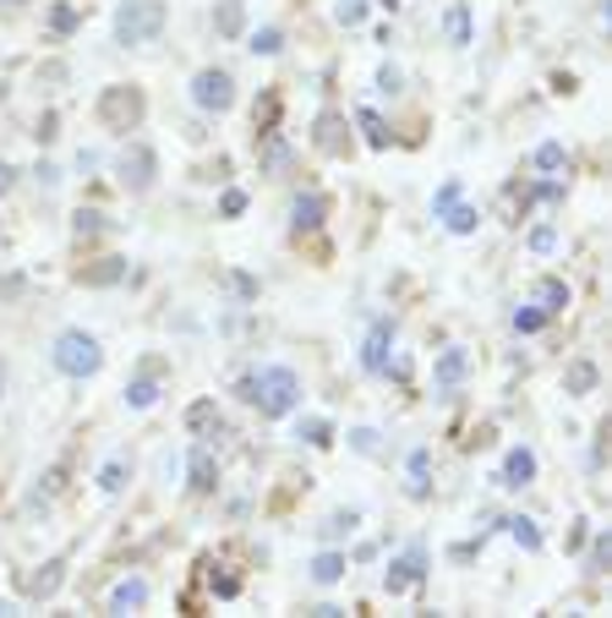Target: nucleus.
Listing matches in <instances>:
<instances>
[{
  "mask_svg": "<svg viewBox=\"0 0 612 618\" xmlns=\"http://www.w3.org/2000/svg\"><path fill=\"white\" fill-rule=\"evenodd\" d=\"M236 394H241L257 416L279 421V416H290V411L301 405V378H296L290 367H252V372H241Z\"/></svg>",
  "mask_w": 612,
  "mask_h": 618,
  "instance_id": "nucleus-1",
  "label": "nucleus"
},
{
  "mask_svg": "<svg viewBox=\"0 0 612 618\" xmlns=\"http://www.w3.org/2000/svg\"><path fill=\"white\" fill-rule=\"evenodd\" d=\"M170 12H165V0H121V12H116V45L137 50V45H154L165 34Z\"/></svg>",
  "mask_w": 612,
  "mask_h": 618,
  "instance_id": "nucleus-2",
  "label": "nucleus"
},
{
  "mask_svg": "<svg viewBox=\"0 0 612 618\" xmlns=\"http://www.w3.org/2000/svg\"><path fill=\"white\" fill-rule=\"evenodd\" d=\"M143 116H148V99H143L137 83H116V88L99 94V121H105V132H137Z\"/></svg>",
  "mask_w": 612,
  "mask_h": 618,
  "instance_id": "nucleus-3",
  "label": "nucleus"
},
{
  "mask_svg": "<svg viewBox=\"0 0 612 618\" xmlns=\"http://www.w3.org/2000/svg\"><path fill=\"white\" fill-rule=\"evenodd\" d=\"M56 367L67 378H94L105 367V350H99V340L88 329H61L56 334Z\"/></svg>",
  "mask_w": 612,
  "mask_h": 618,
  "instance_id": "nucleus-4",
  "label": "nucleus"
},
{
  "mask_svg": "<svg viewBox=\"0 0 612 618\" xmlns=\"http://www.w3.org/2000/svg\"><path fill=\"white\" fill-rule=\"evenodd\" d=\"M154 176H159L154 148H148V143H127L121 159H116V181H121L132 198H143V192H154Z\"/></svg>",
  "mask_w": 612,
  "mask_h": 618,
  "instance_id": "nucleus-5",
  "label": "nucleus"
},
{
  "mask_svg": "<svg viewBox=\"0 0 612 618\" xmlns=\"http://www.w3.org/2000/svg\"><path fill=\"white\" fill-rule=\"evenodd\" d=\"M192 105L208 110V116H225V110L236 105V78H230L225 67H203V72L192 78Z\"/></svg>",
  "mask_w": 612,
  "mask_h": 618,
  "instance_id": "nucleus-6",
  "label": "nucleus"
},
{
  "mask_svg": "<svg viewBox=\"0 0 612 618\" xmlns=\"http://www.w3.org/2000/svg\"><path fill=\"white\" fill-rule=\"evenodd\" d=\"M421 580H427V552H421V547L388 558V569H383V591H388V596H405V591L421 585Z\"/></svg>",
  "mask_w": 612,
  "mask_h": 618,
  "instance_id": "nucleus-7",
  "label": "nucleus"
},
{
  "mask_svg": "<svg viewBox=\"0 0 612 618\" xmlns=\"http://www.w3.org/2000/svg\"><path fill=\"white\" fill-rule=\"evenodd\" d=\"M61 585H67V558H45L39 569H28V574L17 580V591H23L28 602H50Z\"/></svg>",
  "mask_w": 612,
  "mask_h": 618,
  "instance_id": "nucleus-8",
  "label": "nucleus"
},
{
  "mask_svg": "<svg viewBox=\"0 0 612 618\" xmlns=\"http://www.w3.org/2000/svg\"><path fill=\"white\" fill-rule=\"evenodd\" d=\"M312 143H317V154H328V159L350 154V121H345L339 110H323V116L312 121Z\"/></svg>",
  "mask_w": 612,
  "mask_h": 618,
  "instance_id": "nucleus-9",
  "label": "nucleus"
},
{
  "mask_svg": "<svg viewBox=\"0 0 612 618\" xmlns=\"http://www.w3.org/2000/svg\"><path fill=\"white\" fill-rule=\"evenodd\" d=\"M187 487L197 492V498H208L214 487H219V460H214V449L197 438L192 443V454H187Z\"/></svg>",
  "mask_w": 612,
  "mask_h": 618,
  "instance_id": "nucleus-10",
  "label": "nucleus"
},
{
  "mask_svg": "<svg viewBox=\"0 0 612 618\" xmlns=\"http://www.w3.org/2000/svg\"><path fill=\"white\" fill-rule=\"evenodd\" d=\"M388 350H394V318H377V323L367 329V345H361V367H367V372H383Z\"/></svg>",
  "mask_w": 612,
  "mask_h": 618,
  "instance_id": "nucleus-11",
  "label": "nucleus"
},
{
  "mask_svg": "<svg viewBox=\"0 0 612 618\" xmlns=\"http://www.w3.org/2000/svg\"><path fill=\"white\" fill-rule=\"evenodd\" d=\"M536 482V454L519 443V449H508L503 454V471H497V487H530Z\"/></svg>",
  "mask_w": 612,
  "mask_h": 618,
  "instance_id": "nucleus-12",
  "label": "nucleus"
},
{
  "mask_svg": "<svg viewBox=\"0 0 612 618\" xmlns=\"http://www.w3.org/2000/svg\"><path fill=\"white\" fill-rule=\"evenodd\" d=\"M214 34L241 39L247 34V0H214Z\"/></svg>",
  "mask_w": 612,
  "mask_h": 618,
  "instance_id": "nucleus-13",
  "label": "nucleus"
},
{
  "mask_svg": "<svg viewBox=\"0 0 612 618\" xmlns=\"http://www.w3.org/2000/svg\"><path fill=\"white\" fill-rule=\"evenodd\" d=\"M323 214H328V203H323L317 192H301V198H296V209H290V225H296V236H312V230H323Z\"/></svg>",
  "mask_w": 612,
  "mask_h": 618,
  "instance_id": "nucleus-14",
  "label": "nucleus"
},
{
  "mask_svg": "<svg viewBox=\"0 0 612 618\" xmlns=\"http://www.w3.org/2000/svg\"><path fill=\"white\" fill-rule=\"evenodd\" d=\"M219 427H225V416H219L214 400H192V405H187V432H192V438H214Z\"/></svg>",
  "mask_w": 612,
  "mask_h": 618,
  "instance_id": "nucleus-15",
  "label": "nucleus"
},
{
  "mask_svg": "<svg viewBox=\"0 0 612 618\" xmlns=\"http://www.w3.org/2000/svg\"><path fill=\"white\" fill-rule=\"evenodd\" d=\"M596 383H601V367L596 361H568L563 367V394H596Z\"/></svg>",
  "mask_w": 612,
  "mask_h": 618,
  "instance_id": "nucleus-16",
  "label": "nucleus"
},
{
  "mask_svg": "<svg viewBox=\"0 0 612 618\" xmlns=\"http://www.w3.org/2000/svg\"><path fill=\"white\" fill-rule=\"evenodd\" d=\"M148 607V580H121L116 591H110V613H143Z\"/></svg>",
  "mask_w": 612,
  "mask_h": 618,
  "instance_id": "nucleus-17",
  "label": "nucleus"
},
{
  "mask_svg": "<svg viewBox=\"0 0 612 618\" xmlns=\"http://www.w3.org/2000/svg\"><path fill=\"white\" fill-rule=\"evenodd\" d=\"M405 471H410V498H427L432 492V449H410V460H405Z\"/></svg>",
  "mask_w": 612,
  "mask_h": 618,
  "instance_id": "nucleus-18",
  "label": "nucleus"
},
{
  "mask_svg": "<svg viewBox=\"0 0 612 618\" xmlns=\"http://www.w3.org/2000/svg\"><path fill=\"white\" fill-rule=\"evenodd\" d=\"M61 487H67V465H50V471L34 482V492H28V509H50V503L61 498Z\"/></svg>",
  "mask_w": 612,
  "mask_h": 618,
  "instance_id": "nucleus-19",
  "label": "nucleus"
},
{
  "mask_svg": "<svg viewBox=\"0 0 612 618\" xmlns=\"http://www.w3.org/2000/svg\"><path fill=\"white\" fill-rule=\"evenodd\" d=\"M465 367H470V356H465V350H443V356H437V367H432V383H437V389H459Z\"/></svg>",
  "mask_w": 612,
  "mask_h": 618,
  "instance_id": "nucleus-20",
  "label": "nucleus"
},
{
  "mask_svg": "<svg viewBox=\"0 0 612 618\" xmlns=\"http://www.w3.org/2000/svg\"><path fill=\"white\" fill-rule=\"evenodd\" d=\"M45 23H50V39H72V34L83 28V12L72 7V0H56V7H50V17H45Z\"/></svg>",
  "mask_w": 612,
  "mask_h": 618,
  "instance_id": "nucleus-21",
  "label": "nucleus"
},
{
  "mask_svg": "<svg viewBox=\"0 0 612 618\" xmlns=\"http://www.w3.org/2000/svg\"><path fill=\"white\" fill-rule=\"evenodd\" d=\"M77 280L83 285H116V280H127V258H99V263L77 269Z\"/></svg>",
  "mask_w": 612,
  "mask_h": 618,
  "instance_id": "nucleus-22",
  "label": "nucleus"
},
{
  "mask_svg": "<svg viewBox=\"0 0 612 618\" xmlns=\"http://www.w3.org/2000/svg\"><path fill=\"white\" fill-rule=\"evenodd\" d=\"M568 301H574V296H568V285H563V280H552V274H547V280L536 285V307H541L547 318H557Z\"/></svg>",
  "mask_w": 612,
  "mask_h": 618,
  "instance_id": "nucleus-23",
  "label": "nucleus"
},
{
  "mask_svg": "<svg viewBox=\"0 0 612 618\" xmlns=\"http://www.w3.org/2000/svg\"><path fill=\"white\" fill-rule=\"evenodd\" d=\"M154 400H159V378H154V367H143V372L127 383V405H132V411H148Z\"/></svg>",
  "mask_w": 612,
  "mask_h": 618,
  "instance_id": "nucleus-24",
  "label": "nucleus"
},
{
  "mask_svg": "<svg viewBox=\"0 0 612 618\" xmlns=\"http://www.w3.org/2000/svg\"><path fill=\"white\" fill-rule=\"evenodd\" d=\"M345 569H350V558H345L339 547H328V552H317V558H312V580H317V585L345 580Z\"/></svg>",
  "mask_w": 612,
  "mask_h": 618,
  "instance_id": "nucleus-25",
  "label": "nucleus"
},
{
  "mask_svg": "<svg viewBox=\"0 0 612 618\" xmlns=\"http://www.w3.org/2000/svg\"><path fill=\"white\" fill-rule=\"evenodd\" d=\"M356 127H361V138H367V148H377V154H383V148L394 143V132L383 127V116H377V110H356Z\"/></svg>",
  "mask_w": 612,
  "mask_h": 618,
  "instance_id": "nucleus-26",
  "label": "nucleus"
},
{
  "mask_svg": "<svg viewBox=\"0 0 612 618\" xmlns=\"http://www.w3.org/2000/svg\"><path fill=\"white\" fill-rule=\"evenodd\" d=\"M72 236H77V241H99V236H110V219H105L99 209H77V214H72Z\"/></svg>",
  "mask_w": 612,
  "mask_h": 618,
  "instance_id": "nucleus-27",
  "label": "nucleus"
},
{
  "mask_svg": "<svg viewBox=\"0 0 612 618\" xmlns=\"http://www.w3.org/2000/svg\"><path fill=\"white\" fill-rule=\"evenodd\" d=\"M503 525H508V536H514V542H519L525 552H541V525H536L530 514H508Z\"/></svg>",
  "mask_w": 612,
  "mask_h": 618,
  "instance_id": "nucleus-28",
  "label": "nucleus"
},
{
  "mask_svg": "<svg viewBox=\"0 0 612 618\" xmlns=\"http://www.w3.org/2000/svg\"><path fill=\"white\" fill-rule=\"evenodd\" d=\"M443 34H448V45H470V7H465V0H454V7H448Z\"/></svg>",
  "mask_w": 612,
  "mask_h": 618,
  "instance_id": "nucleus-29",
  "label": "nucleus"
},
{
  "mask_svg": "<svg viewBox=\"0 0 612 618\" xmlns=\"http://www.w3.org/2000/svg\"><path fill=\"white\" fill-rule=\"evenodd\" d=\"M437 219H443V225H448V230H454V236H470V230H476V225H481V214H476V209H470V203H448V209H443V214H437Z\"/></svg>",
  "mask_w": 612,
  "mask_h": 618,
  "instance_id": "nucleus-30",
  "label": "nucleus"
},
{
  "mask_svg": "<svg viewBox=\"0 0 612 618\" xmlns=\"http://www.w3.org/2000/svg\"><path fill=\"white\" fill-rule=\"evenodd\" d=\"M274 121H279V94L268 88V94L257 99V110H252V132H257V138H268V132H274Z\"/></svg>",
  "mask_w": 612,
  "mask_h": 618,
  "instance_id": "nucleus-31",
  "label": "nucleus"
},
{
  "mask_svg": "<svg viewBox=\"0 0 612 618\" xmlns=\"http://www.w3.org/2000/svg\"><path fill=\"white\" fill-rule=\"evenodd\" d=\"M296 438L312 443V449H323V443H334V427H328L323 416H301V421H296Z\"/></svg>",
  "mask_w": 612,
  "mask_h": 618,
  "instance_id": "nucleus-32",
  "label": "nucleus"
},
{
  "mask_svg": "<svg viewBox=\"0 0 612 618\" xmlns=\"http://www.w3.org/2000/svg\"><path fill=\"white\" fill-rule=\"evenodd\" d=\"M263 170H274V176H285V170H290V148L279 143V132H268V138H263Z\"/></svg>",
  "mask_w": 612,
  "mask_h": 618,
  "instance_id": "nucleus-33",
  "label": "nucleus"
},
{
  "mask_svg": "<svg viewBox=\"0 0 612 618\" xmlns=\"http://www.w3.org/2000/svg\"><path fill=\"white\" fill-rule=\"evenodd\" d=\"M508 323H514V334H541L552 318H547L541 307H514V318H508Z\"/></svg>",
  "mask_w": 612,
  "mask_h": 618,
  "instance_id": "nucleus-34",
  "label": "nucleus"
},
{
  "mask_svg": "<svg viewBox=\"0 0 612 618\" xmlns=\"http://www.w3.org/2000/svg\"><path fill=\"white\" fill-rule=\"evenodd\" d=\"M132 482V460H105V471H99V487L105 492H121Z\"/></svg>",
  "mask_w": 612,
  "mask_h": 618,
  "instance_id": "nucleus-35",
  "label": "nucleus"
},
{
  "mask_svg": "<svg viewBox=\"0 0 612 618\" xmlns=\"http://www.w3.org/2000/svg\"><path fill=\"white\" fill-rule=\"evenodd\" d=\"M356 525H361V514H356V509H334V514L323 520V536H328V542H339V536H350Z\"/></svg>",
  "mask_w": 612,
  "mask_h": 618,
  "instance_id": "nucleus-36",
  "label": "nucleus"
},
{
  "mask_svg": "<svg viewBox=\"0 0 612 618\" xmlns=\"http://www.w3.org/2000/svg\"><path fill=\"white\" fill-rule=\"evenodd\" d=\"M536 170H547V176L568 170V154H563V143H541V148H536Z\"/></svg>",
  "mask_w": 612,
  "mask_h": 618,
  "instance_id": "nucleus-37",
  "label": "nucleus"
},
{
  "mask_svg": "<svg viewBox=\"0 0 612 618\" xmlns=\"http://www.w3.org/2000/svg\"><path fill=\"white\" fill-rule=\"evenodd\" d=\"M247 50H252V56H279V50H285V34H279V28H257Z\"/></svg>",
  "mask_w": 612,
  "mask_h": 618,
  "instance_id": "nucleus-38",
  "label": "nucleus"
},
{
  "mask_svg": "<svg viewBox=\"0 0 612 618\" xmlns=\"http://www.w3.org/2000/svg\"><path fill=\"white\" fill-rule=\"evenodd\" d=\"M208 585H214V596H219V602H230V596H241V574H230L225 563H219V569L208 574Z\"/></svg>",
  "mask_w": 612,
  "mask_h": 618,
  "instance_id": "nucleus-39",
  "label": "nucleus"
},
{
  "mask_svg": "<svg viewBox=\"0 0 612 618\" xmlns=\"http://www.w3.org/2000/svg\"><path fill=\"white\" fill-rule=\"evenodd\" d=\"M334 17H339V28H361L367 23V0H339Z\"/></svg>",
  "mask_w": 612,
  "mask_h": 618,
  "instance_id": "nucleus-40",
  "label": "nucleus"
},
{
  "mask_svg": "<svg viewBox=\"0 0 612 618\" xmlns=\"http://www.w3.org/2000/svg\"><path fill=\"white\" fill-rule=\"evenodd\" d=\"M399 88H405V72H399L394 61H383V67H377V94H388V99H394Z\"/></svg>",
  "mask_w": 612,
  "mask_h": 618,
  "instance_id": "nucleus-41",
  "label": "nucleus"
},
{
  "mask_svg": "<svg viewBox=\"0 0 612 618\" xmlns=\"http://www.w3.org/2000/svg\"><path fill=\"white\" fill-rule=\"evenodd\" d=\"M219 214H225V219H241V214H247V192H241V187H230V192L219 198Z\"/></svg>",
  "mask_w": 612,
  "mask_h": 618,
  "instance_id": "nucleus-42",
  "label": "nucleus"
},
{
  "mask_svg": "<svg viewBox=\"0 0 612 618\" xmlns=\"http://www.w3.org/2000/svg\"><path fill=\"white\" fill-rule=\"evenodd\" d=\"M459 198H465V187H459V181H443V187H437V198H432V214H443V209H448V203H459Z\"/></svg>",
  "mask_w": 612,
  "mask_h": 618,
  "instance_id": "nucleus-43",
  "label": "nucleus"
},
{
  "mask_svg": "<svg viewBox=\"0 0 612 618\" xmlns=\"http://www.w3.org/2000/svg\"><path fill=\"white\" fill-rule=\"evenodd\" d=\"M350 449L356 454H377V427H356L350 432Z\"/></svg>",
  "mask_w": 612,
  "mask_h": 618,
  "instance_id": "nucleus-44",
  "label": "nucleus"
},
{
  "mask_svg": "<svg viewBox=\"0 0 612 618\" xmlns=\"http://www.w3.org/2000/svg\"><path fill=\"white\" fill-rule=\"evenodd\" d=\"M552 247H557V230L552 225H536L530 230V252H552Z\"/></svg>",
  "mask_w": 612,
  "mask_h": 618,
  "instance_id": "nucleus-45",
  "label": "nucleus"
},
{
  "mask_svg": "<svg viewBox=\"0 0 612 618\" xmlns=\"http://www.w3.org/2000/svg\"><path fill=\"white\" fill-rule=\"evenodd\" d=\"M607 563H612V542H607V536H596V547H590V574H601Z\"/></svg>",
  "mask_w": 612,
  "mask_h": 618,
  "instance_id": "nucleus-46",
  "label": "nucleus"
},
{
  "mask_svg": "<svg viewBox=\"0 0 612 618\" xmlns=\"http://www.w3.org/2000/svg\"><path fill=\"white\" fill-rule=\"evenodd\" d=\"M230 285H236V296H241V301H252V296H257V280H252V274H230Z\"/></svg>",
  "mask_w": 612,
  "mask_h": 618,
  "instance_id": "nucleus-47",
  "label": "nucleus"
},
{
  "mask_svg": "<svg viewBox=\"0 0 612 618\" xmlns=\"http://www.w3.org/2000/svg\"><path fill=\"white\" fill-rule=\"evenodd\" d=\"M39 83H67V67H61V61H45V67H39Z\"/></svg>",
  "mask_w": 612,
  "mask_h": 618,
  "instance_id": "nucleus-48",
  "label": "nucleus"
},
{
  "mask_svg": "<svg viewBox=\"0 0 612 618\" xmlns=\"http://www.w3.org/2000/svg\"><path fill=\"white\" fill-rule=\"evenodd\" d=\"M530 198H541V203H563V187H557V181H541Z\"/></svg>",
  "mask_w": 612,
  "mask_h": 618,
  "instance_id": "nucleus-49",
  "label": "nucleus"
},
{
  "mask_svg": "<svg viewBox=\"0 0 612 618\" xmlns=\"http://www.w3.org/2000/svg\"><path fill=\"white\" fill-rule=\"evenodd\" d=\"M34 138H39V143H56V110L39 116V132H34Z\"/></svg>",
  "mask_w": 612,
  "mask_h": 618,
  "instance_id": "nucleus-50",
  "label": "nucleus"
},
{
  "mask_svg": "<svg viewBox=\"0 0 612 618\" xmlns=\"http://www.w3.org/2000/svg\"><path fill=\"white\" fill-rule=\"evenodd\" d=\"M12 187H17V170H12V165H7V159H0V198H7V192H12Z\"/></svg>",
  "mask_w": 612,
  "mask_h": 618,
  "instance_id": "nucleus-51",
  "label": "nucleus"
},
{
  "mask_svg": "<svg viewBox=\"0 0 612 618\" xmlns=\"http://www.w3.org/2000/svg\"><path fill=\"white\" fill-rule=\"evenodd\" d=\"M0 7H7V12H17V7H28V0H0Z\"/></svg>",
  "mask_w": 612,
  "mask_h": 618,
  "instance_id": "nucleus-52",
  "label": "nucleus"
},
{
  "mask_svg": "<svg viewBox=\"0 0 612 618\" xmlns=\"http://www.w3.org/2000/svg\"><path fill=\"white\" fill-rule=\"evenodd\" d=\"M377 7H388V12H394V7H405V0H377Z\"/></svg>",
  "mask_w": 612,
  "mask_h": 618,
  "instance_id": "nucleus-53",
  "label": "nucleus"
},
{
  "mask_svg": "<svg viewBox=\"0 0 612 618\" xmlns=\"http://www.w3.org/2000/svg\"><path fill=\"white\" fill-rule=\"evenodd\" d=\"M0 389H7V361H0Z\"/></svg>",
  "mask_w": 612,
  "mask_h": 618,
  "instance_id": "nucleus-54",
  "label": "nucleus"
},
{
  "mask_svg": "<svg viewBox=\"0 0 612 618\" xmlns=\"http://www.w3.org/2000/svg\"><path fill=\"white\" fill-rule=\"evenodd\" d=\"M0 290H7V285H0Z\"/></svg>",
  "mask_w": 612,
  "mask_h": 618,
  "instance_id": "nucleus-55",
  "label": "nucleus"
}]
</instances>
